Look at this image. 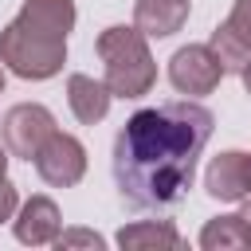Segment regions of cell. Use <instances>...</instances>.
<instances>
[{"mask_svg":"<svg viewBox=\"0 0 251 251\" xmlns=\"http://www.w3.org/2000/svg\"><path fill=\"white\" fill-rule=\"evenodd\" d=\"M212 129V110L188 98L137 110L114 137V180L122 200L137 212H173L192 188Z\"/></svg>","mask_w":251,"mask_h":251,"instance_id":"6da1fadb","label":"cell"},{"mask_svg":"<svg viewBox=\"0 0 251 251\" xmlns=\"http://www.w3.org/2000/svg\"><path fill=\"white\" fill-rule=\"evenodd\" d=\"M98 59L106 67V86L114 98H145L157 82V63L149 55L145 35L129 24H114L98 35Z\"/></svg>","mask_w":251,"mask_h":251,"instance_id":"7a4b0ae2","label":"cell"},{"mask_svg":"<svg viewBox=\"0 0 251 251\" xmlns=\"http://www.w3.org/2000/svg\"><path fill=\"white\" fill-rule=\"evenodd\" d=\"M0 63L27 78V82H43V78H55L67 63V39L59 35H47L31 24H24L20 16L0 31Z\"/></svg>","mask_w":251,"mask_h":251,"instance_id":"3957f363","label":"cell"},{"mask_svg":"<svg viewBox=\"0 0 251 251\" xmlns=\"http://www.w3.org/2000/svg\"><path fill=\"white\" fill-rule=\"evenodd\" d=\"M51 133H55V114L39 102H20L4 114V149L12 157L35 161V153Z\"/></svg>","mask_w":251,"mask_h":251,"instance_id":"277c9868","label":"cell"},{"mask_svg":"<svg viewBox=\"0 0 251 251\" xmlns=\"http://www.w3.org/2000/svg\"><path fill=\"white\" fill-rule=\"evenodd\" d=\"M35 173L43 184L51 188H71L86 176V149L75 133H51L43 141V149L35 153Z\"/></svg>","mask_w":251,"mask_h":251,"instance_id":"5b68a950","label":"cell"},{"mask_svg":"<svg viewBox=\"0 0 251 251\" xmlns=\"http://www.w3.org/2000/svg\"><path fill=\"white\" fill-rule=\"evenodd\" d=\"M224 63L208 43H188L169 59V82L180 94H212L224 78Z\"/></svg>","mask_w":251,"mask_h":251,"instance_id":"8992f818","label":"cell"},{"mask_svg":"<svg viewBox=\"0 0 251 251\" xmlns=\"http://www.w3.org/2000/svg\"><path fill=\"white\" fill-rule=\"evenodd\" d=\"M204 192L220 204H239L251 196V153L227 149L208 161L204 169Z\"/></svg>","mask_w":251,"mask_h":251,"instance_id":"52a82bcc","label":"cell"},{"mask_svg":"<svg viewBox=\"0 0 251 251\" xmlns=\"http://www.w3.org/2000/svg\"><path fill=\"white\" fill-rule=\"evenodd\" d=\"M224 71H243L251 63V0H235L231 4V16L212 31V43H208Z\"/></svg>","mask_w":251,"mask_h":251,"instance_id":"ba28073f","label":"cell"},{"mask_svg":"<svg viewBox=\"0 0 251 251\" xmlns=\"http://www.w3.org/2000/svg\"><path fill=\"white\" fill-rule=\"evenodd\" d=\"M12 231L20 243L27 247H47L59 239L63 231V216H59V204L51 196H31L20 204V212L12 216Z\"/></svg>","mask_w":251,"mask_h":251,"instance_id":"9c48e42d","label":"cell"},{"mask_svg":"<svg viewBox=\"0 0 251 251\" xmlns=\"http://www.w3.org/2000/svg\"><path fill=\"white\" fill-rule=\"evenodd\" d=\"M188 20V0H137L133 4V27L145 39H165L180 31Z\"/></svg>","mask_w":251,"mask_h":251,"instance_id":"30bf717a","label":"cell"},{"mask_svg":"<svg viewBox=\"0 0 251 251\" xmlns=\"http://www.w3.org/2000/svg\"><path fill=\"white\" fill-rule=\"evenodd\" d=\"M114 239H118L122 251H180L184 247L180 231L169 220H133Z\"/></svg>","mask_w":251,"mask_h":251,"instance_id":"8fae6325","label":"cell"},{"mask_svg":"<svg viewBox=\"0 0 251 251\" xmlns=\"http://www.w3.org/2000/svg\"><path fill=\"white\" fill-rule=\"evenodd\" d=\"M110 86L90 78V75H71L67 78V102H71V114L82 122V126H94L110 114Z\"/></svg>","mask_w":251,"mask_h":251,"instance_id":"7c38bea8","label":"cell"},{"mask_svg":"<svg viewBox=\"0 0 251 251\" xmlns=\"http://www.w3.org/2000/svg\"><path fill=\"white\" fill-rule=\"evenodd\" d=\"M20 20L39 27V31H47V35L67 39L71 27H75V0H24Z\"/></svg>","mask_w":251,"mask_h":251,"instance_id":"4fadbf2b","label":"cell"},{"mask_svg":"<svg viewBox=\"0 0 251 251\" xmlns=\"http://www.w3.org/2000/svg\"><path fill=\"white\" fill-rule=\"evenodd\" d=\"M200 247L204 251H247L251 247V227L239 212L235 216H216L200 227Z\"/></svg>","mask_w":251,"mask_h":251,"instance_id":"5bb4252c","label":"cell"},{"mask_svg":"<svg viewBox=\"0 0 251 251\" xmlns=\"http://www.w3.org/2000/svg\"><path fill=\"white\" fill-rule=\"evenodd\" d=\"M55 247H59V251H71V247H86V251H102V247H106V239H102L98 231H90V227H71V231H59V239H55Z\"/></svg>","mask_w":251,"mask_h":251,"instance_id":"9a60e30c","label":"cell"},{"mask_svg":"<svg viewBox=\"0 0 251 251\" xmlns=\"http://www.w3.org/2000/svg\"><path fill=\"white\" fill-rule=\"evenodd\" d=\"M16 208H20V192H16V184L4 176V180H0V224H4V220H12V216H16Z\"/></svg>","mask_w":251,"mask_h":251,"instance_id":"2e32d148","label":"cell"},{"mask_svg":"<svg viewBox=\"0 0 251 251\" xmlns=\"http://www.w3.org/2000/svg\"><path fill=\"white\" fill-rule=\"evenodd\" d=\"M239 78H243V90H247V94H251V63H247V67H243V71H239Z\"/></svg>","mask_w":251,"mask_h":251,"instance_id":"e0dca14e","label":"cell"},{"mask_svg":"<svg viewBox=\"0 0 251 251\" xmlns=\"http://www.w3.org/2000/svg\"><path fill=\"white\" fill-rule=\"evenodd\" d=\"M8 176V149H0V180Z\"/></svg>","mask_w":251,"mask_h":251,"instance_id":"ac0fdd59","label":"cell"},{"mask_svg":"<svg viewBox=\"0 0 251 251\" xmlns=\"http://www.w3.org/2000/svg\"><path fill=\"white\" fill-rule=\"evenodd\" d=\"M239 216H243V220H247V227H251V200L243 204V212H239Z\"/></svg>","mask_w":251,"mask_h":251,"instance_id":"d6986e66","label":"cell"},{"mask_svg":"<svg viewBox=\"0 0 251 251\" xmlns=\"http://www.w3.org/2000/svg\"><path fill=\"white\" fill-rule=\"evenodd\" d=\"M188 4H192V0H188Z\"/></svg>","mask_w":251,"mask_h":251,"instance_id":"ffe728a7","label":"cell"}]
</instances>
